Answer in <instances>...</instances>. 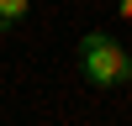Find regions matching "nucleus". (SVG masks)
<instances>
[{"label":"nucleus","mask_w":132,"mask_h":126,"mask_svg":"<svg viewBox=\"0 0 132 126\" xmlns=\"http://www.w3.org/2000/svg\"><path fill=\"white\" fill-rule=\"evenodd\" d=\"M79 74L95 89H116V84L132 79V52L106 32H85L79 37Z\"/></svg>","instance_id":"f257e3e1"},{"label":"nucleus","mask_w":132,"mask_h":126,"mask_svg":"<svg viewBox=\"0 0 132 126\" xmlns=\"http://www.w3.org/2000/svg\"><path fill=\"white\" fill-rule=\"evenodd\" d=\"M27 16H32V0H0V32L21 26Z\"/></svg>","instance_id":"f03ea898"}]
</instances>
